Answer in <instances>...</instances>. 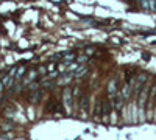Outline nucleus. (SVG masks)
I'll use <instances>...</instances> for the list:
<instances>
[{
	"mask_svg": "<svg viewBox=\"0 0 156 140\" xmlns=\"http://www.w3.org/2000/svg\"><path fill=\"white\" fill-rule=\"evenodd\" d=\"M108 97H109V100L112 101L114 98H115V95L119 94V89H117V81L115 80H111L109 83H108Z\"/></svg>",
	"mask_w": 156,
	"mask_h": 140,
	"instance_id": "nucleus-3",
	"label": "nucleus"
},
{
	"mask_svg": "<svg viewBox=\"0 0 156 140\" xmlns=\"http://www.w3.org/2000/svg\"><path fill=\"white\" fill-rule=\"evenodd\" d=\"M39 73H37V70H30L27 75L23 76V84L25 86H28V84H31V81H34L36 80V76H37Z\"/></svg>",
	"mask_w": 156,
	"mask_h": 140,
	"instance_id": "nucleus-6",
	"label": "nucleus"
},
{
	"mask_svg": "<svg viewBox=\"0 0 156 140\" xmlns=\"http://www.w3.org/2000/svg\"><path fill=\"white\" fill-rule=\"evenodd\" d=\"M37 73L39 75H47V67H39L37 69Z\"/></svg>",
	"mask_w": 156,
	"mask_h": 140,
	"instance_id": "nucleus-13",
	"label": "nucleus"
},
{
	"mask_svg": "<svg viewBox=\"0 0 156 140\" xmlns=\"http://www.w3.org/2000/svg\"><path fill=\"white\" fill-rule=\"evenodd\" d=\"M111 106H112V103L109 104V101H101V115H109V111H111Z\"/></svg>",
	"mask_w": 156,
	"mask_h": 140,
	"instance_id": "nucleus-9",
	"label": "nucleus"
},
{
	"mask_svg": "<svg viewBox=\"0 0 156 140\" xmlns=\"http://www.w3.org/2000/svg\"><path fill=\"white\" fill-rule=\"evenodd\" d=\"M148 95H150V89H148V86L144 84V87L140 89V92H139V95H137V97H139V108H140V109H144Z\"/></svg>",
	"mask_w": 156,
	"mask_h": 140,
	"instance_id": "nucleus-2",
	"label": "nucleus"
},
{
	"mask_svg": "<svg viewBox=\"0 0 156 140\" xmlns=\"http://www.w3.org/2000/svg\"><path fill=\"white\" fill-rule=\"evenodd\" d=\"M120 94L123 95V98H125V100H128L129 97H131V94H133V81H128V83L122 87Z\"/></svg>",
	"mask_w": 156,
	"mask_h": 140,
	"instance_id": "nucleus-5",
	"label": "nucleus"
},
{
	"mask_svg": "<svg viewBox=\"0 0 156 140\" xmlns=\"http://www.w3.org/2000/svg\"><path fill=\"white\" fill-rule=\"evenodd\" d=\"M55 70H58V66L55 62H50V66L47 67V72H55Z\"/></svg>",
	"mask_w": 156,
	"mask_h": 140,
	"instance_id": "nucleus-12",
	"label": "nucleus"
},
{
	"mask_svg": "<svg viewBox=\"0 0 156 140\" xmlns=\"http://www.w3.org/2000/svg\"><path fill=\"white\" fill-rule=\"evenodd\" d=\"M61 59H62L64 62H72V61L76 59V55H75V53H64Z\"/></svg>",
	"mask_w": 156,
	"mask_h": 140,
	"instance_id": "nucleus-11",
	"label": "nucleus"
},
{
	"mask_svg": "<svg viewBox=\"0 0 156 140\" xmlns=\"http://www.w3.org/2000/svg\"><path fill=\"white\" fill-rule=\"evenodd\" d=\"M25 73H27V67H25V66L17 67V70H16V73H14V81H16V83H20L22 78L25 76Z\"/></svg>",
	"mask_w": 156,
	"mask_h": 140,
	"instance_id": "nucleus-7",
	"label": "nucleus"
},
{
	"mask_svg": "<svg viewBox=\"0 0 156 140\" xmlns=\"http://www.w3.org/2000/svg\"><path fill=\"white\" fill-rule=\"evenodd\" d=\"M86 73H87V67H86V66H78L76 72L73 73V78H75V80H80V78H83Z\"/></svg>",
	"mask_w": 156,
	"mask_h": 140,
	"instance_id": "nucleus-8",
	"label": "nucleus"
},
{
	"mask_svg": "<svg viewBox=\"0 0 156 140\" xmlns=\"http://www.w3.org/2000/svg\"><path fill=\"white\" fill-rule=\"evenodd\" d=\"M5 90V86H3V83H2V80H0V94H2Z\"/></svg>",
	"mask_w": 156,
	"mask_h": 140,
	"instance_id": "nucleus-15",
	"label": "nucleus"
},
{
	"mask_svg": "<svg viewBox=\"0 0 156 140\" xmlns=\"http://www.w3.org/2000/svg\"><path fill=\"white\" fill-rule=\"evenodd\" d=\"M87 106H89V98H87V95H84L81 98V112H83V115L87 114Z\"/></svg>",
	"mask_w": 156,
	"mask_h": 140,
	"instance_id": "nucleus-10",
	"label": "nucleus"
},
{
	"mask_svg": "<svg viewBox=\"0 0 156 140\" xmlns=\"http://www.w3.org/2000/svg\"><path fill=\"white\" fill-rule=\"evenodd\" d=\"M87 61V56H81V58H78V62H86Z\"/></svg>",
	"mask_w": 156,
	"mask_h": 140,
	"instance_id": "nucleus-14",
	"label": "nucleus"
},
{
	"mask_svg": "<svg viewBox=\"0 0 156 140\" xmlns=\"http://www.w3.org/2000/svg\"><path fill=\"white\" fill-rule=\"evenodd\" d=\"M0 80H2V83H3V86H5V89H11L12 86H14V76L12 75H6V73H2L0 75Z\"/></svg>",
	"mask_w": 156,
	"mask_h": 140,
	"instance_id": "nucleus-4",
	"label": "nucleus"
},
{
	"mask_svg": "<svg viewBox=\"0 0 156 140\" xmlns=\"http://www.w3.org/2000/svg\"><path fill=\"white\" fill-rule=\"evenodd\" d=\"M62 108L66 114H72V104H73V95H72V87L66 86L62 89Z\"/></svg>",
	"mask_w": 156,
	"mask_h": 140,
	"instance_id": "nucleus-1",
	"label": "nucleus"
}]
</instances>
